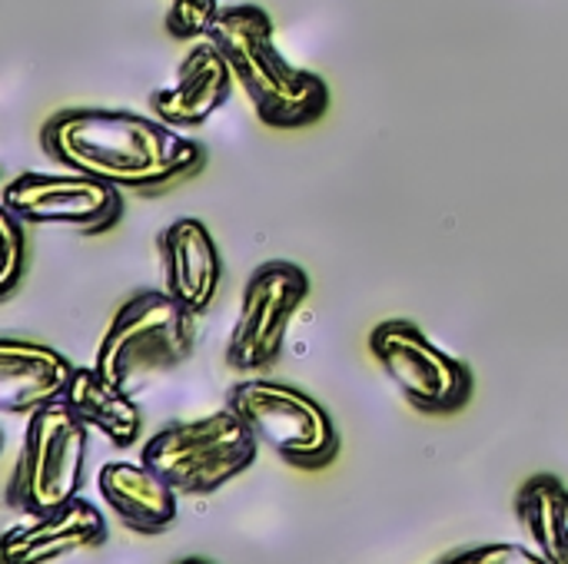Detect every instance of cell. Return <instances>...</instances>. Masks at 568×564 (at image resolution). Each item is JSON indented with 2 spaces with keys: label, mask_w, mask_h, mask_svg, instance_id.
<instances>
[{
  "label": "cell",
  "mask_w": 568,
  "mask_h": 564,
  "mask_svg": "<svg viewBox=\"0 0 568 564\" xmlns=\"http://www.w3.org/2000/svg\"><path fill=\"white\" fill-rule=\"evenodd\" d=\"M40 146L53 163L73 173L146 196L173 189L206 163V150L163 120L103 106L53 113L40 130Z\"/></svg>",
  "instance_id": "1"
},
{
  "label": "cell",
  "mask_w": 568,
  "mask_h": 564,
  "mask_svg": "<svg viewBox=\"0 0 568 564\" xmlns=\"http://www.w3.org/2000/svg\"><path fill=\"white\" fill-rule=\"evenodd\" d=\"M256 116L273 130H303L326 116L329 86L320 73L290 63L273 37V17L260 3H230L210 27Z\"/></svg>",
  "instance_id": "2"
},
{
  "label": "cell",
  "mask_w": 568,
  "mask_h": 564,
  "mask_svg": "<svg viewBox=\"0 0 568 564\" xmlns=\"http://www.w3.org/2000/svg\"><path fill=\"white\" fill-rule=\"evenodd\" d=\"M253 429L226 406L223 412L163 425L143 442L140 462L153 469L176 495H213L256 462Z\"/></svg>",
  "instance_id": "3"
},
{
  "label": "cell",
  "mask_w": 568,
  "mask_h": 564,
  "mask_svg": "<svg viewBox=\"0 0 568 564\" xmlns=\"http://www.w3.org/2000/svg\"><path fill=\"white\" fill-rule=\"evenodd\" d=\"M196 312L160 289L130 296L110 319L100 349L97 372L116 386H130L140 376L176 369L193 356Z\"/></svg>",
  "instance_id": "4"
},
{
  "label": "cell",
  "mask_w": 568,
  "mask_h": 564,
  "mask_svg": "<svg viewBox=\"0 0 568 564\" xmlns=\"http://www.w3.org/2000/svg\"><path fill=\"white\" fill-rule=\"evenodd\" d=\"M87 435L90 425L67 402L33 412L7 485V502L27 519L53 515L77 502L83 489Z\"/></svg>",
  "instance_id": "5"
},
{
  "label": "cell",
  "mask_w": 568,
  "mask_h": 564,
  "mask_svg": "<svg viewBox=\"0 0 568 564\" xmlns=\"http://www.w3.org/2000/svg\"><path fill=\"white\" fill-rule=\"evenodd\" d=\"M226 406L253 429L256 442L303 472L326 469L339 455V432L329 412L303 389L276 379H243Z\"/></svg>",
  "instance_id": "6"
},
{
  "label": "cell",
  "mask_w": 568,
  "mask_h": 564,
  "mask_svg": "<svg viewBox=\"0 0 568 564\" xmlns=\"http://www.w3.org/2000/svg\"><path fill=\"white\" fill-rule=\"evenodd\" d=\"M369 352L399 386L406 402L426 416L459 412L476 389L473 369L439 349L416 322L386 319L369 332Z\"/></svg>",
  "instance_id": "7"
},
{
  "label": "cell",
  "mask_w": 568,
  "mask_h": 564,
  "mask_svg": "<svg viewBox=\"0 0 568 564\" xmlns=\"http://www.w3.org/2000/svg\"><path fill=\"white\" fill-rule=\"evenodd\" d=\"M310 296V276L290 259H266L246 279L240 316L226 342V366L233 372H266L290 336L293 316Z\"/></svg>",
  "instance_id": "8"
},
{
  "label": "cell",
  "mask_w": 568,
  "mask_h": 564,
  "mask_svg": "<svg viewBox=\"0 0 568 564\" xmlns=\"http://www.w3.org/2000/svg\"><path fill=\"white\" fill-rule=\"evenodd\" d=\"M0 206L27 226H67L97 236L120 223L123 189L73 170L20 173L0 189Z\"/></svg>",
  "instance_id": "9"
},
{
  "label": "cell",
  "mask_w": 568,
  "mask_h": 564,
  "mask_svg": "<svg viewBox=\"0 0 568 564\" xmlns=\"http://www.w3.org/2000/svg\"><path fill=\"white\" fill-rule=\"evenodd\" d=\"M233 86H236L233 66L226 63L223 50L206 37L183 57L176 80L150 96V106L156 120H163L166 126L193 130L203 126L230 100Z\"/></svg>",
  "instance_id": "10"
},
{
  "label": "cell",
  "mask_w": 568,
  "mask_h": 564,
  "mask_svg": "<svg viewBox=\"0 0 568 564\" xmlns=\"http://www.w3.org/2000/svg\"><path fill=\"white\" fill-rule=\"evenodd\" d=\"M73 372L77 366L63 352L43 342L3 336L0 339V409L7 416L30 419L33 412L67 399Z\"/></svg>",
  "instance_id": "11"
},
{
  "label": "cell",
  "mask_w": 568,
  "mask_h": 564,
  "mask_svg": "<svg viewBox=\"0 0 568 564\" xmlns=\"http://www.w3.org/2000/svg\"><path fill=\"white\" fill-rule=\"evenodd\" d=\"M156 246L166 266V293L196 316L210 312L223 279V259L210 226L196 216H180L160 233Z\"/></svg>",
  "instance_id": "12"
},
{
  "label": "cell",
  "mask_w": 568,
  "mask_h": 564,
  "mask_svg": "<svg viewBox=\"0 0 568 564\" xmlns=\"http://www.w3.org/2000/svg\"><path fill=\"white\" fill-rule=\"evenodd\" d=\"M106 535L110 529L103 512L93 502L77 499L53 515L10 529L0 542V564H47L73 552L100 548Z\"/></svg>",
  "instance_id": "13"
},
{
  "label": "cell",
  "mask_w": 568,
  "mask_h": 564,
  "mask_svg": "<svg viewBox=\"0 0 568 564\" xmlns=\"http://www.w3.org/2000/svg\"><path fill=\"white\" fill-rule=\"evenodd\" d=\"M97 485L130 532L160 535L176 522V489L143 462H106Z\"/></svg>",
  "instance_id": "14"
},
{
  "label": "cell",
  "mask_w": 568,
  "mask_h": 564,
  "mask_svg": "<svg viewBox=\"0 0 568 564\" xmlns=\"http://www.w3.org/2000/svg\"><path fill=\"white\" fill-rule=\"evenodd\" d=\"M93 432H100L110 445L130 449L140 439L143 412L130 399V392L106 376L97 372V366H77L73 382L63 399Z\"/></svg>",
  "instance_id": "15"
},
{
  "label": "cell",
  "mask_w": 568,
  "mask_h": 564,
  "mask_svg": "<svg viewBox=\"0 0 568 564\" xmlns=\"http://www.w3.org/2000/svg\"><path fill=\"white\" fill-rule=\"evenodd\" d=\"M516 515L549 564H568V489L556 475H532L516 495Z\"/></svg>",
  "instance_id": "16"
},
{
  "label": "cell",
  "mask_w": 568,
  "mask_h": 564,
  "mask_svg": "<svg viewBox=\"0 0 568 564\" xmlns=\"http://www.w3.org/2000/svg\"><path fill=\"white\" fill-rule=\"evenodd\" d=\"M0 239H3V263H0V299H10L27 273V223L0 206Z\"/></svg>",
  "instance_id": "17"
},
{
  "label": "cell",
  "mask_w": 568,
  "mask_h": 564,
  "mask_svg": "<svg viewBox=\"0 0 568 564\" xmlns=\"http://www.w3.org/2000/svg\"><path fill=\"white\" fill-rule=\"evenodd\" d=\"M223 13L220 0H170L166 10V30L176 40H196L210 37V27Z\"/></svg>",
  "instance_id": "18"
},
{
  "label": "cell",
  "mask_w": 568,
  "mask_h": 564,
  "mask_svg": "<svg viewBox=\"0 0 568 564\" xmlns=\"http://www.w3.org/2000/svg\"><path fill=\"white\" fill-rule=\"evenodd\" d=\"M439 564H549L539 548H526V545H506V542H493V545H476V548H463Z\"/></svg>",
  "instance_id": "19"
},
{
  "label": "cell",
  "mask_w": 568,
  "mask_h": 564,
  "mask_svg": "<svg viewBox=\"0 0 568 564\" xmlns=\"http://www.w3.org/2000/svg\"><path fill=\"white\" fill-rule=\"evenodd\" d=\"M176 564H210V562H203V558H183V562H176Z\"/></svg>",
  "instance_id": "20"
}]
</instances>
